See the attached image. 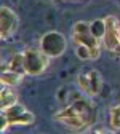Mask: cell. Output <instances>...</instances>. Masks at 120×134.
Returning a JSON list of instances; mask_svg holds the SVG:
<instances>
[{
    "label": "cell",
    "instance_id": "6da1fadb",
    "mask_svg": "<svg viewBox=\"0 0 120 134\" xmlns=\"http://www.w3.org/2000/svg\"><path fill=\"white\" fill-rule=\"evenodd\" d=\"M56 120L71 131L88 129L96 121V107L87 99H77L56 113Z\"/></svg>",
    "mask_w": 120,
    "mask_h": 134
},
{
    "label": "cell",
    "instance_id": "7a4b0ae2",
    "mask_svg": "<svg viewBox=\"0 0 120 134\" xmlns=\"http://www.w3.org/2000/svg\"><path fill=\"white\" fill-rule=\"evenodd\" d=\"M71 35H72V40L80 45V46H87L91 54H93V59H98L99 54H101V38L96 37L93 30H91V26L90 23H85V21H79L74 24L72 30H71Z\"/></svg>",
    "mask_w": 120,
    "mask_h": 134
},
{
    "label": "cell",
    "instance_id": "3957f363",
    "mask_svg": "<svg viewBox=\"0 0 120 134\" xmlns=\"http://www.w3.org/2000/svg\"><path fill=\"white\" fill-rule=\"evenodd\" d=\"M34 123V115L19 102H16L7 109H2L0 115V126L2 131L5 132L11 126H27Z\"/></svg>",
    "mask_w": 120,
    "mask_h": 134
},
{
    "label": "cell",
    "instance_id": "277c9868",
    "mask_svg": "<svg viewBox=\"0 0 120 134\" xmlns=\"http://www.w3.org/2000/svg\"><path fill=\"white\" fill-rule=\"evenodd\" d=\"M23 54V67L26 75H40L50 65V56H46L42 49H26Z\"/></svg>",
    "mask_w": 120,
    "mask_h": 134
},
{
    "label": "cell",
    "instance_id": "5b68a950",
    "mask_svg": "<svg viewBox=\"0 0 120 134\" xmlns=\"http://www.w3.org/2000/svg\"><path fill=\"white\" fill-rule=\"evenodd\" d=\"M67 48V42L62 34L56 30H50L40 40V49L50 58H58L61 56Z\"/></svg>",
    "mask_w": 120,
    "mask_h": 134
},
{
    "label": "cell",
    "instance_id": "8992f818",
    "mask_svg": "<svg viewBox=\"0 0 120 134\" xmlns=\"http://www.w3.org/2000/svg\"><path fill=\"white\" fill-rule=\"evenodd\" d=\"M77 85L83 94H87L88 97H95L101 93L102 88V80L98 70L90 69V70H83L77 77Z\"/></svg>",
    "mask_w": 120,
    "mask_h": 134
},
{
    "label": "cell",
    "instance_id": "52a82bcc",
    "mask_svg": "<svg viewBox=\"0 0 120 134\" xmlns=\"http://www.w3.org/2000/svg\"><path fill=\"white\" fill-rule=\"evenodd\" d=\"M104 23H106V32L102 37V43L111 53H120V32H118L120 23L114 16H107Z\"/></svg>",
    "mask_w": 120,
    "mask_h": 134
},
{
    "label": "cell",
    "instance_id": "ba28073f",
    "mask_svg": "<svg viewBox=\"0 0 120 134\" xmlns=\"http://www.w3.org/2000/svg\"><path fill=\"white\" fill-rule=\"evenodd\" d=\"M0 24H2L0 37H2V40H8L16 32V29H18L19 19H18V16H16V13L11 8L2 7L0 8Z\"/></svg>",
    "mask_w": 120,
    "mask_h": 134
},
{
    "label": "cell",
    "instance_id": "9c48e42d",
    "mask_svg": "<svg viewBox=\"0 0 120 134\" xmlns=\"http://www.w3.org/2000/svg\"><path fill=\"white\" fill-rule=\"evenodd\" d=\"M24 77H26L24 74H19L16 70L2 67V86H16L23 81Z\"/></svg>",
    "mask_w": 120,
    "mask_h": 134
},
{
    "label": "cell",
    "instance_id": "30bf717a",
    "mask_svg": "<svg viewBox=\"0 0 120 134\" xmlns=\"http://www.w3.org/2000/svg\"><path fill=\"white\" fill-rule=\"evenodd\" d=\"M0 105L2 109H7L13 104L18 102V94L13 90V86H2V93H0Z\"/></svg>",
    "mask_w": 120,
    "mask_h": 134
},
{
    "label": "cell",
    "instance_id": "8fae6325",
    "mask_svg": "<svg viewBox=\"0 0 120 134\" xmlns=\"http://www.w3.org/2000/svg\"><path fill=\"white\" fill-rule=\"evenodd\" d=\"M109 125L111 131H120V104L114 105L109 112Z\"/></svg>",
    "mask_w": 120,
    "mask_h": 134
},
{
    "label": "cell",
    "instance_id": "7c38bea8",
    "mask_svg": "<svg viewBox=\"0 0 120 134\" xmlns=\"http://www.w3.org/2000/svg\"><path fill=\"white\" fill-rule=\"evenodd\" d=\"M118 32H120V27H118Z\"/></svg>",
    "mask_w": 120,
    "mask_h": 134
}]
</instances>
